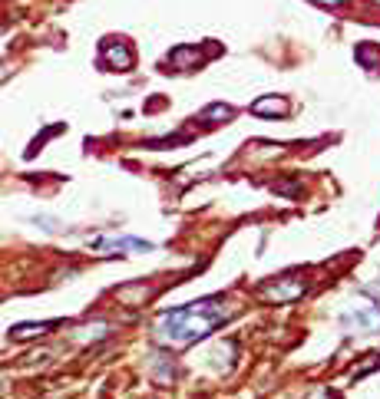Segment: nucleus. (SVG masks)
<instances>
[{"mask_svg":"<svg viewBox=\"0 0 380 399\" xmlns=\"http://www.w3.org/2000/svg\"><path fill=\"white\" fill-rule=\"evenodd\" d=\"M344 324L367 327V330H380V313H367V311H360V313H347V317H344Z\"/></svg>","mask_w":380,"mask_h":399,"instance_id":"0eeeda50","label":"nucleus"},{"mask_svg":"<svg viewBox=\"0 0 380 399\" xmlns=\"http://www.w3.org/2000/svg\"><path fill=\"white\" fill-rule=\"evenodd\" d=\"M96 248H116V251H152L149 241H142V237H100V241H93Z\"/></svg>","mask_w":380,"mask_h":399,"instance_id":"39448f33","label":"nucleus"},{"mask_svg":"<svg viewBox=\"0 0 380 399\" xmlns=\"http://www.w3.org/2000/svg\"><path fill=\"white\" fill-rule=\"evenodd\" d=\"M288 109H291V102L284 96H261V100L252 102L254 116H288Z\"/></svg>","mask_w":380,"mask_h":399,"instance_id":"20e7f679","label":"nucleus"},{"mask_svg":"<svg viewBox=\"0 0 380 399\" xmlns=\"http://www.w3.org/2000/svg\"><path fill=\"white\" fill-rule=\"evenodd\" d=\"M185 63H199V53L192 50V47H178V50L169 53V66H176V70H182Z\"/></svg>","mask_w":380,"mask_h":399,"instance_id":"6e6552de","label":"nucleus"},{"mask_svg":"<svg viewBox=\"0 0 380 399\" xmlns=\"http://www.w3.org/2000/svg\"><path fill=\"white\" fill-rule=\"evenodd\" d=\"M228 307L222 304V297H208V300H195L185 307L159 313L155 320V340L165 347H189L195 340H202L205 334H212L222 320L228 317Z\"/></svg>","mask_w":380,"mask_h":399,"instance_id":"f257e3e1","label":"nucleus"},{"mask_svg":"<svg viewBox=\"0 0 380 399\" xmlns=\"http://www.w3.org/2000/svg\"><path fill=\"white\" fill-rule=\"evenodd\" d=\"M307 290V284L304 281H298V277H281V281H275V284L261 287V297L265 300H275V304H288V300H298Z\"/></svg>","mask_w":380,"mask_h":399,"instance_id":"f03ea898","label":"nucleus"},{"mask_svg":"<svg viewBox=\"0 0 380 399\" xmlns=\"http://www.w3.org/2000/svg\"><path fill=\"white\" fill-rule=\"evenodd\" d=\"M56 324H17L10 330L13 340H33V337H43V334H50Z\"/></svg>","mask_w":380,"mask_h":399,"instance_id":"423d86ee","label":"nucleus"},{"mask_svg":"<svg viewBox=\"0 0 380 399\" xmlns=\"http://www.w3.org/2000/svg\"><path fill=\"white\" fill-rule=\"evenodd\" d=\"M102 60L109 63V66H116L119 73H126V70H132L136 56H132V47H129L126 40H106L102 43Z\"/></svg>","mask_w":380,"mask_h":399,"instance_id":"7ed1b4c3","label":"nucleus"},{"mask_svg":"<svg viewBox=\"0 0 380 399\" xmlns=\"http://www.w3.org/2000/svg\"><path fill=\"white\" fill-rule=\"evenodd\" d=\"M202 119H231V109L222 106V102H215V106H208V109L202 113Z\"/></svg>","mask_w":380,"mask_h":399,"instance_id":"1a4fd4ad","label":"nucleus"},{"mask_svg":"<svg viewBox=\"0 0 380 399\" xmlns=\"http://www.w3.org/2000/svg\"><path fill=\"white\" fill-rule=\"evenodd\" d=\"M314 3H324V7H337V3H344V0H314Z\"/></svg>","mask_w":380,"mask_h":399,"instance_id":"9d476101","label":"nucleus"}]
</instances>
